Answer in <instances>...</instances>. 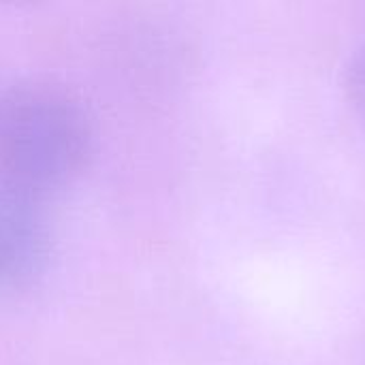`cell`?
Masks as SVG:
<instances>
[{"label": "cell", "mask_w": 365, "mask_h": 365, "mask_svg": "<svg viewBox=\"0 0 365 365\" xmlns=\"http://www.w3.org/2000/svg\"><path fill=\"white\" fill-rule=\"evenodd\" d=\"M92 143V118L71 88L26 79L0 96L2 182L43 197L81 173Z\"/></svg>", "instance_id": "cell-1"}, {"label": "cell", "mask_w": 365, "mask_h": 365, "mask_svg": "<svg viewBox=\"0 0 365 365\" xmlns=\"http://www.w3.org/2000/svg\"><path fill=\"white\" fill-rule=\"evenodd\" d=\"M51 246L43 197L0 182V289L30 284Z\"/></svg>", "instance_id": "cell-2"}, {"label": "cell", "mask_w": 365, "mask_h": 365, "mask_svg": "<svg viewBox=\"0 0 365 365\" xmlns=\"http://www.w3.org/2000/svg\"><path fill=\"white\" fill-rule=\"evenodd\" d=\"M344 90H346L353 113L357 115L359 124L365 130V45L349 62L346 77H344Z\"/></svg>", "instance_id": "cell-3"}]
</instances>
